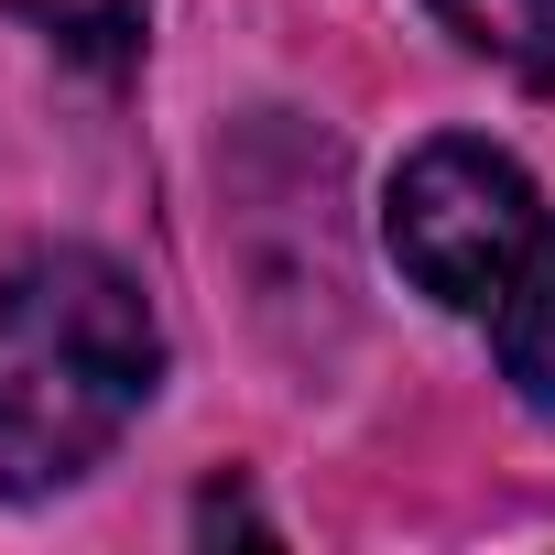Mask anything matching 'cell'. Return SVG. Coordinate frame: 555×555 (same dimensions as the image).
<instances>
[{
  "label": "cell",
  "instance_id": "1",
  "mask_svg": "<svg viewBox=\"0 0 555 555\" xmlns=\"http://www.w3.org/2000/svg\"><path fill=\"white\" fill-rule=\"evenodd\" d=\"M164 382V327L99 250H44L0 284V501L88 479Z\"/></svg>",
  "mask_w": 555,
  "mask_h": 555
},
{
  "label": "cell",
  "instance_id": "2",
  "mask_svg": "<svg viewBox=\"0 0 555 555\" xmlns=\"http://www.w3.org/2000/svg\"><path fill=\"white\" fill-rule=\"evenodd\" d=\"M382 240L414 272V295H436L447 317H490L533 272V250L555 240V218H544V196L512 153L447 131V142L403 153V175L382 196Z\"/></svg>",
  "mask_w": 555,
  "mask_h": 555
},
{
  "label": "cell",
  "instance_id": "3",
  "mask_svg": "<svg viewBox=\"0 0 555 555\" xmlns=\"http://www.w3.org/2000/svg\"><path fill=\"white\" fill-rule=\"evenodd\" d=\"M490 327V360H501V382L533 403V414H555V240L533 250V272L479 317Z\"/></svg>",
  "mask_w": 555,
  "mask_h": 555
},
{
  "label": "cell",
  "instance_id": "4",
  "mask_svg": "<svg viewBox=\"0 0 555 555\" xmlns=\"http://www.w3.org/2000/svg\"><path fill=\"white\" fill-rule=\"evenodd\" d=\"M425 12H436L468 55H490V66H512V77H555V0H425Z\"/></svg>",
  "mask_w": 555,
  "mask_h": 555
}]
</instances>
